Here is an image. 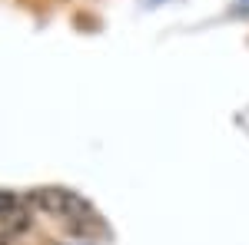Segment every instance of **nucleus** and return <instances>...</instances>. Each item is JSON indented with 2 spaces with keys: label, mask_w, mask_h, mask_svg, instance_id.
I'll use <instances>...</instances> for the list:
<instances>
[{
  "label": "nucleus",
  "mask_w": 249,
  "mask_h": 245,
  "mask_svg": "<svg viewBox=\"0 0 249 245\" xmlns=\"http://www.w3.org/2000/svg\"><path fill=\"white\" fill-rule=\"evenodd\" d=\"M30 202L40 209V212H47V215H53L57 222H63L67 229H73V232H83L87 226H93V209L87 199H80L77 192H70V189H37V192H30Z\"/></svg>",
  "instance_id": "obj_1"
},
{
  "label": "nucleus",
  "mask_w": 249,
  "mask_h": 245,
  "mask_svg": "<svg viewBox=\"0 0 249 245\" xmlns=\"http://www.w3.org/2000/svg\"><path fill=\"white\" fill-rule=\"evenodd\" d=\"M0 219H23V202L10 192H0Z\"/></svg>",
  "instance_id": "obj_2"
}]
</instances>
